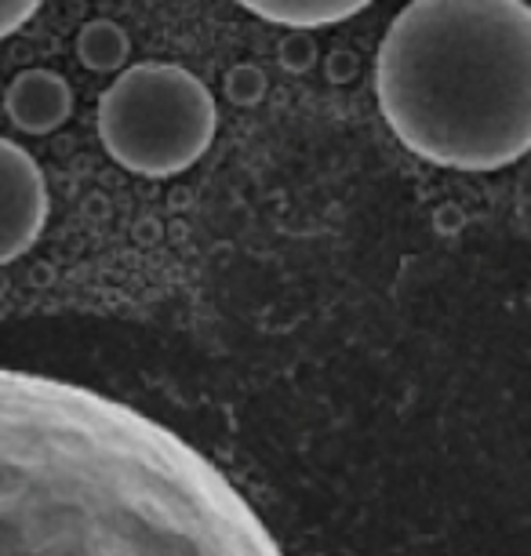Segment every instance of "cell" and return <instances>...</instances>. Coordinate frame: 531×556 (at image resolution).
Masks as SVG:
<instances>
[{
  "label": "cell",
  "mask_w": 531,
  "mask_h": 556,
  "mask_svg": "<svg viewBox=\"0 0 531 556\" xmlns=\"http://www.w3.org/2000/svg\"><path fill=\"white\" fill-rule=\"evenodd\" d=\"M0 556H285L230 477L157 418L0 367Z\"/></svg>",
  "instance_id": "6da1fadb"
},
{
  "label": "cell",
  "mask_w": 531,
  "mask_h": 556,
  "mask_svg": "<svg viewBox=\"0 0 531 556\" xmlns=\"http://www.w3.org/2000/svg\"><path fill=\"white\" fill-rule=\"evenodd\" d=\"M375 99L404 150L452 172L531 153V8L412 0L375 55Z\"/></svg>",
  "instance_id": "7a4b0ae2"
},
{
  "label": "cell",
  "mask_w": 531,
  "mask_h": 556,
  "mask_svg": "<svg viewBox=\"0 0 531 556\" xmlns=\"http://www.w3.org/2000/svg\"><path fill=\"white\" fill-rule=\"evenodd\" d=\"M99 139L124 172L182 175L207 153L218 106L207 84L175 62H135L99 96Z\"/></svg>",
  "instance_id": "3957f363"
},
{
  "label": "cell",
  "mask_w": 531,
  "mask_h": 556,
  "mask_svg": "<svg viewBox=\"0 0 531 556\" xmlns=\"http://www.w3.org/2000/svg\"><path fill=\"white\" fill-rule=\"evenodd\" d=\"M48 182L23 146L0 139V266L23 258L48 226Z\"/></svg>",
  "instance_id": "277c9868"
},
{
  "label": "cell",
  "mask_w": 531,
  "mask_h": 556,
  "mask_svg": "<svg viewBox=\"0 0 531 556\" xmlns=\"http://www.w3.org/2000/svg\"><path fill=\"white\" fill-rule=\"evenodd\" d=\"M8 117L26 135H48L62 128L73 113L69 84L51 70H26L8 84Z\"/></svg>",
  "instance_id": "5b68a950"
},
{
  "label": "cell",
  "mask_w": 531,
  "mask_h": 556,
  "mask_svg": "<svg viewBox=\"0 0 531 556\" xmlns=\"http://www.w3.org/2000/svg\"><path fill=\"white\" fill-rule=\"evenodd\" d=\"M233 4L277 26L317 29V26H336L342 18H353L368 4H375V0H233Z\"/></svg>",
  "instance_id": "8992f818"
},
{
  "label": "cell",
  "mask_w": 531,
  "mask_h": 556,
  "mask_svg": "<svg viewBox=\"0 0 531 556\" xmlns=\"http://www.w3.org/2000/svg\"><path fill=\"white\" fill-rule=\"evenodd\" d=\"M128 34L117 26V23H106V18H99V23H88L80 29L77 37V55L85 62L88 70L96 73H113V70H124V62H128Z\"/></svg>",
  "instance_id": "52a82bcc"
},
{
  "label": "cell",
  "mask_w": 531,
  "mask_h": 556,
  "mask_svg": "<svg viewBox=\"0 0 531 556\" xmlns=\"http://www.w3.org/2000/svg\"><path fill=\"white\" fill-rule=\"evenodd\" d=\"M40 4H45V0H0V40L18 34V29L40 12Z\"/></svg>",
  "instance_id": "ba28073f"
}]
</instances>
